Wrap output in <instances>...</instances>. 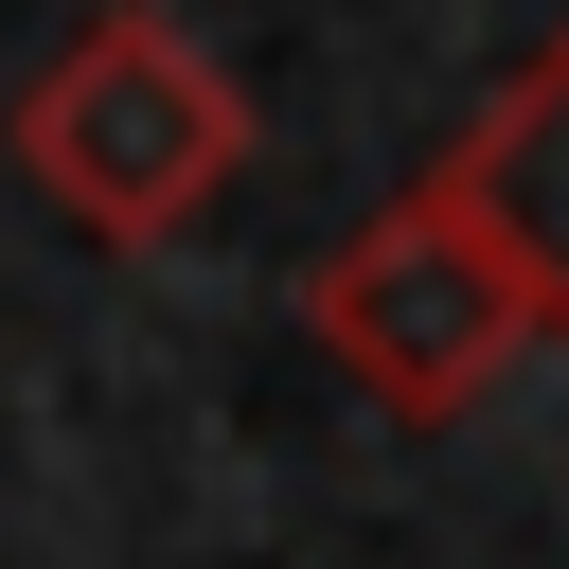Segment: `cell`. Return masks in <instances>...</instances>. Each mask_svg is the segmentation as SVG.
Instances as JSON below:
<instances>
[{
    "mask_svg": "<svg viewBox=\"0 0 569 569\" xmlns=\"http://www.w3.org/2000/svg\"><path fill=\"white\" fill-rule=\"evenodd\" d=\"M18 178H36L89 249H160V231H196V213L249 178V89H231L178 18L89 0V18L18 71Z\"/></svg>",
    "mask_w": 569,
    "mask_h": 569,
    "instance_id": "1",
    "label": "cell"
},
{
    "mask_svg": "<svg viewBox=\"0 0 569 569\" xmlns=\"http://www.w3.org/2000/svg\"><path fill=\"white\" fill-rule=\"evenodd\" d=\"M302 338L373 391V409H409V427H445V409H480L516 356H533V320H516V284H498V249H480V213L445 196V178H409V196H373L320 267H302Z\"/></svg>",
    "mask_w": 569,
    "mask_h": 569,
    "instance_id": "2",
    "label": "cell"
},
{
    "mask_svg": "<svg viewBox=\"0 0 569 569\" xmlns=\"http://www.w3.org/2000/svg\"><path fill=\"white\" fill-rule=\"evenodd\" d=\"M427 178L480 213V249H498L516 320H533V338H569V36H551V53H516V71L480 89V124H462Z\"/></svg>",
    "mask_w": 569,
    "mask_h": 569,
    "instance_id": "3",
    "label": "cell"
}]
</instances>
